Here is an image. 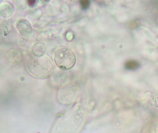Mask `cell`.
Masks as SVG:
<instances>
[{"mask_svg":"<svg viewBox=\"0 0 158 133\" xmlns=\"http://www.w3.org/2000/svg\"><path fill=\"white\" fill-rule=\"evenodd\" d=\"M155 133H158V120L156 123L155 128Z\"/></svg>","mask_w":158,"mask_h":133,"instance_id":"7c38bea8","label":"cell"},{"mask_svg":"<svg viewBox=\"0 0 158 133\" xmlns=\"http://www.w3.org/2000/svg\"><path fill=\"white\" fill-rule=\"evenodd\" d=\"M27 1H15V5L16 8L19 10H23L27 7Z\"/></svg>","mask_w":158,"mask_h":133,"instance_id":"9c48e42d","label":"cell"},{"mask_svg":"<svg viewBox=\"0 0 158 133\" xmlns=\"http://www.w3.org/2000/svg\"><path fill=\"white\" fill-rule=\"evenodd\" d=\"M54 60L56 65L60 69L67 70L72 68L75 64L76 57L71 49L67 47H61L55 51Z\"/></svg>","mask_w":158,"mask_h":133,"instance_id":"7a4b0ae2","label":"cell"},{"mask_svg":"<svg viewBox=\"0 0 158 133\" xmlns=\"http://www.w3.org/2000/svg\"><path fill=\"white\" fill-rule=\"evenodd\" d=\"M6 60L8 63L16 65L20 62L21 60V54L19 51L11 50L8 51L6 56Z\"/></svg>","mask_w":158,"mask_h":133,"instance_id":"277c9868","label":"cell"},{"mask_svg":"<svg viewBox=\"0 0 158 133\" xmlns=\"http://www.w3.org/2000/svg\"><path fill=\"white\" fill-rule=\"evenodd\" d=\"M16 27L20 33L23 36H27L33 32V28L30 22L24 18H21L17 21Z\"/></svg>","mask_w":158,"mask_h":133,"instance_id":"3957f363","label":"cell"},{"mask_svg":"<svg viewBox=\"0 0 158 133\" xmlns=\"http://www.w3.org/2000/svg\"><path fill=\"white\" fill-rule=\"evenodd\" d=\"M46 50V46L43 42H37L32 48L33 54L35 56H40L44 55Z\"/></svg>","mask_w":158,"mask_h":133,"instance_id":"8992f818","label":"cell"},{"mask_svg":"<svg viewBox=\"0 0 158 133\" xmlns=\"http://www.w3.org/2000/svg\"><path fill=\"white\" fill-rule=\"evenodd\" d=\"M139 67V62L135 60H128L125 63V67L127 70H135L138 69Z\"/></svg>","mask_w":158,"mask_h":133,"instance_id":"52a82bcc","label":"cell"},{"mask_svg":"<svg viewBox=\"0 0 158 133\" xmlns=\"http://www.w3.org/2000/svg\"><path fill=\"white\" fill-rule=\"evenodd\" d=\"M80 4L82 6V8L84 9H86L89 7L90 5V2L87 0L80 1Z\"/></svg>","mask_w":158,"mask_h":133,"instance_id":"30bf717a","label":"cell"},{"mask_svg":"<svg viewBox=\"0 0 158 133\" xmlns=\"http://www.w3.org/2000/svg\"><path fill=\"white\" fill-rule=\"evenodd\" d=\"M26 67L31 75L40 79L50 77L55 70L52 60L47 54L40 56L30 55L27 60Z\"/></svg>","mask_w":158,"mask_h":133,"instance_id":"6da1fadb","label":"cell"},{"mask_svg":"<svg viewBox=\"0 0 158 133\" xmlns=\"http://www.w3.org/2000/svg\"><path fill=\"white\" fill-rule=\"evenodd\" d=\"M28 2V5H29L30 6H34V5L35 4V3L36 2V1H28L27 2Z\"/></svg>","mask_w":158,"mask_h":133,"instance_id":"8fae6325","label":"cell"},{"mask_svg":"<svg viewBox=\"0 0 158 133\" xmlns=\"http://www.w3.org/2000/svg\"><path fill=\"white\" fill-rule=\"evenodd\" d=\"M31 43L28 40L24 38H21L18 40V45L24 49H29L31 46Z\"/></svg>","mask_w":158,"mask_h":133,"instance_id":"ba28073f","label":"cell"},{"mask_svg":"<svg viewBox=\"0 0 158 133\" xmlns=\"http://www.w3.org/2000/svg\"><path fill=\"white\" fill-rule=\"evenodd\" d=\"M14 7L12 5L8 2H3L0 4V14L4 18H8L12 15Z\"/></svg>","mask_w":158,"mask_h":133,"instance_id":"5b68a950","label":"cell"}]
</instances>
